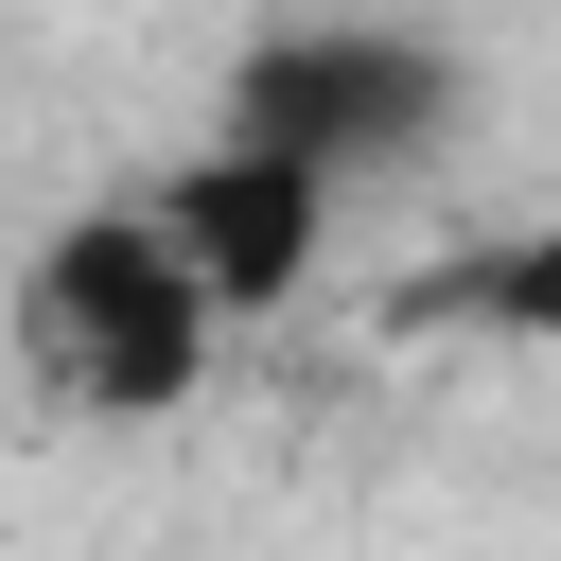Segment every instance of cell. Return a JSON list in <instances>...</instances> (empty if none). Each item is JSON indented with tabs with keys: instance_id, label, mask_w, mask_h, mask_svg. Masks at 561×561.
<instances>
[{
	"instance_id": "obj_1",
	"label": "cell",
	"mask_w": 561,
	"mask_h": 561,
	"mask_svg": "<svg viewBox=\"0 0 561 561\" xmlns=\"http://www.w3.org/2000/svg\"><path fill=\"white\" fill-rule=\"evenodd\" d=\"M210 298H193V263L158 245V210H70L35 263H18V351H35V386L53 403H88V421H175L193 386H210Z\"/></svg>"
},
{
	"instance_id": "obj_2",
	"label": "cell",
	"mask_w": 561,
	"mask_h": 561,
	"mask_svg": "<svg viewBox=\"0 0 561 561\" xmlns=\"http://www.w3.org/2000/svg\"><path fill=\"white\" fill-rule=\"evenodd\" d=\"M456 123V53L438 35H386V18H298V35H263L245 70H228V123L210 140H245V158H298V175H368V158H421Z\"/></svg>"
},
{
	"instance_id": "obj_3",
	"label": "cell",
	"mask_w": 561,
	"mask_h": 561,
	"mask_svg": "<svg viewBox=\"0 0 561 561\" xmlns=\"http://www.w3.org/2000/svg\"><path fill=\"white\" fill-rule=\"evenodd\" d=\"M140 210H158V245L193 263V298H210V316H280V298L316 280V245H333V175H298V158H245V140L175 158Z\"/></svg>"
},
{
	"instance_id": "obj_4",
	"label": "cell",
	"mask_w": 561,
	"mask_h": 561,
	"mask_svg": "<svg viewBox=\"0 0 561 561\" xmlns=\"http://www.w3.org/2000/svg\"><path fill=\"white\" fill-rule=\"evenodd\" d=\"M456 316H491L508 351H561V210H543V228H508L491 263H456Z\"/></svg>"
}]
</instances>
